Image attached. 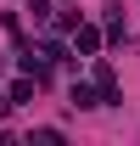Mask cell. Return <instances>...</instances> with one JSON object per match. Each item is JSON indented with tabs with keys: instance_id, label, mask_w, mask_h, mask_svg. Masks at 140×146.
Returning <instances> with one entry per match:
<instances>
[{
	"instance_id": "cell-1",
	"label": "cell",
	"mask_w": 140,
	"mask_h": 146,
	"mask_svg": "<svg viewBox=\"0 0 140 146\" xmlns=\"http://www.w3.org/2000/svg\"><path fill=\"white\" fill-rule=\"evenodd\" d=\"M73 107H101V96L90 90V84H73Z\"/></svg>"
},
{
	"instance_id": "cell-2",
	"label": "cell",
	"mask_w": 140,
	"mask_h": 146,
	"mask_svg": "<svg viewBox=\"0 0 140 146\" xmlns=\"http://www.w3.org/2000/svg\"><path fill=\"white\" fill-rule=\"evenodd\" d=\"M79 51L95 56V51H101V34H95V28H79Z\"/></svg>"
}]
</instances>
